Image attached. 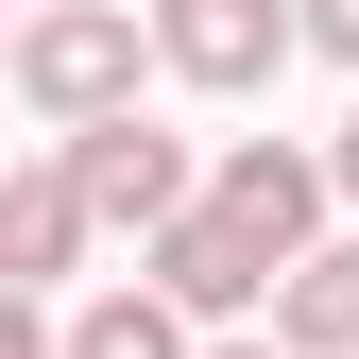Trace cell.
I'll use <instances>...</instances> for the list:
<instances>
[{
	"instance_id": "1",
	"label": "cell",
	"mask_w": 359,
	"mask_h": 359,
	"mask_svg": "<svg viewBox=\"0 0 359 359\" xmlns=\"http://www.w3.org/2000/svg\"><path fill=\"white\" fill-rule=\"evenodd\" d=\"M137 52H154V18H137V0H34V18H18V103L86 137V120H120V103H137Z\"/></svg>"
},
{
	"instance_id": "2",
	"label": "cell",
	"mask_w": 359,
	"mask_h": 359,
	"mask_svg": "<svg viewBox=\"0 0 359 359\" xmlns=\"http://www.w3.org/2000/svg\"><path fill=\"white\" fill-rule=\"evenodd\" d=\"M69 189H86V222H137V240L205 205V189H189V137H154L137 103H120V120H86V137H69Z\"/></svg>"
},
{
	"instance_id": "3",
	"label": "cell",
	"mask_w": 359,
	"mask_h": 359,
	"mask_svg": "<svg viewBox=\"0 0 359 359\" xmlns=\"http://www.w3.org/2000/svg\"><path fill=\"white\" fill-rule=\"evenodd\" d=\"M274 274H291V257H274V240H240L222 205H189V222H154V291L189 308V325H240V308H274Z\"/></svg>"
},
{
	"instance_id": "4",
	"label": "cell",
	"mask_w": 359,
	"mask_h": 359,
	"mask_svg": "<svg viewBox=\"0 0 359 359\" xmlns=\"http://www.w3.org/2000/svg\"><path fill=\"white\" fill-rule=\"evenodd\" d=\"M291 0H154V52L189 69V86H274V52H291Z\"/></svg>"
},
{
	"instance_id": "5",
	"label": "cell",
	"mask_w": 359,
	"mask_h": 359,
	"mask_svg": "<svg viewBox=\"0 0 359 359\" xmlns=\"http://www.w3.org/2000/svg\"><path fill=\"white\" fill-rule=\"evenodd\" d=\"M325 189H342V171L325 154H291V137H240V154H222V222H240V240H274V257H308V240H325Z\"/></svg>"
},
{
	"instance_id": "6",
	"label": "cell",
	"mask_w": 359,
	"mask_h": 359,
	"mask_svg": "<svg viewBox=\"0 0 359 359\" xmlns=\"http://www.w3.org/2000/svg\"><path fill=\"white\" fill-rule=\"evenodd\" d=\"M86 257V189H69V154L52 171H0V291H52Z\"/></svg>"
},
{
	"instance_id": "7",
	"label": "cell",
	"mask_w": 359,
	"mask_h": 359,
	"mask_svg": "<svg viewBox=\"0 0 359 359\" xmlns=\"http://www.w3.org/2000/svg\"><path fill=\"white\" fill-rule=\"evenodd\" d=\"M274 342L291 359H359V240H308L274 274Z\"/></svg>"
},
{
	"instance_id": "8",
	"label": "cell",
	"mask_w": 359,
	"mask_h": 359,
	"mask_svg": "<svg viewBox=\"0 0 359 359\" xmlns=\"http://www.w3.org/2000/svg\"><path fill=\"white\" fill-rule=\"evenodd\" d=\"M69 359H189V308L120 274V291H86V308H69Z\"/></svg>"
},
{
	"instance_id": "9",
	"label": "cell",
	"mask_w": 359,
	"mask_h": 359,
	"mask_svg": "<svg viewBox=\"0 0 359 359\" xmlns=\"http://www.w3.org/2000/svg\"><path fill=\"white\" fill-rule=\"evenodd\" d=\"M291 18H308V52H342V69H359V0H291Z\"/></svg>"
},
{
	"instance_id": "10",
	"label": "cell",
	"mask_w": 359,
	"mask_h": 359,
	"mask_svg": "<svg viewBox=\"0 0 359 359\" xmlns=\"http://www.w3.org/2000/svg\"><path fill=\"white\" fill-rule=\"evenodd\" d=\"M0 359H69L52 325H34V291H0Z\"/></svg>"
},
{
	"instance_id": "11",
	"label": "cell",
	"mask_w": 359,
	"mask_h": 359,
	"mask_svg": "<svg viewBox=\"0 0 359 359\" xmlns=\"http://www.w3.org/2000/svg\"><path fill=\"white\" fill-rule=\"evenodd\" d=\"M325 171H342V189H359V120H342V154H325Z\"/></svg>"
},
{
	"instance_id": "12",
	"label": "cell",
	"mask_w": 359,
	"mask_h": 359,
	"mask_svg": "<svg viewBox=\"0 0 359 359\" xmlns=\"http://www.w3.org/2000/svg\"><path fill=\"white\" fill-rule=\"evenodd\" d=\"M205 359H291V342H205Z\"/></svg>"
},
{
	"instance_id": "13",
	"label": "cell",
	"mask_w": 359,
	"mask_h": 359,
	"mask_svg": "<svg viewBox=\"0 0 359 359\" xmlns=\"http://www.w3.org/2000/svg\"><path fill=\"white\" fill-rule=\"evenodd\" d=\"M0 69H18V34H0Z\"/></svg>"
},
{
	"instance_id": "14",
	"label": "cell",
	"mask_w": 359,
	"mask_h": 359,
	"mask_svg": "<svg viewBox=\"0 0 359 359\" xmlns=\"http://www.w3.org/2000/svg\"><path fill=\"white\" fill-rule=\"evenodd\" d=\"M0 18H34V0H0Z\"/></svg>"
}]
</instances>
